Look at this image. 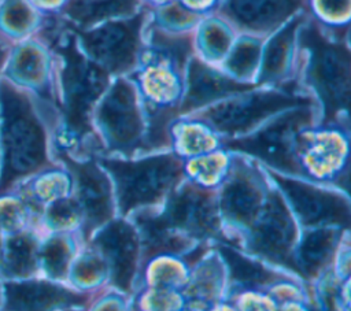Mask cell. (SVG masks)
I'll return each instance as SVG.
<instances>
[{
	"instance_id": "obj_32",
	"label": "cell",
	"mask_w": 351,
	"mask_h": 311,
	"mask_svg": "<svg viewBox=\"0 0 351 311\" xmlns=\"http://www.w3.org/2000/svg\"><path fill=\"white\" fill-rule=\"evenodd\" d=\"M318 4L324 14L337 16L348 12L350 0H318Z\"/></svg>"
},
{
	"instance_id": "obj_35",
	"label": "cell",
	"mask_w": 351,
	"mask_h": 311,
	"mask_svg": "<svg viewBox=\"0 0 351 311\" xmlns=\"http://www.w3.org/2000/svg\"><path fill=\"white\" fill-rule=\"evenodd\" d=\"M1 247H3V241H1V237H0V252H1Z\"/></svg>"
},
{
	"instance_id": "obj_25",
	"label": "cell",
	"mask_w": 351,
	"mask_h": 311,
	"mask_svg": "<svg viewBox=\"0 0 351 311\" xmlns=\"http://www.w3.org/2000/svg\"><path fill=\"white\" fill-rule=\"evenodd\" d=\"M259 56V44L251 40L241 41L228 60V69L239 77H247L254 70Z\"/></svg>"
},
{
	"instance_id": "obj_19",
	"label": "cell",
	"mask_w": 351,
	"mask_h": 311,
	"mask_svg": "<svg viewBox=\"0 0 351 311\" xmlns=\"http://www.w3.org/2000/svg\"><path fill=\"white\" fill-rule=\"evenodd\" d=\"M336 236L332 230H315L306 234L299 251L298 273L306 277L317 274L329 262L336 245Z\"/></svg>"
},
{
	"instance_id": "obj_29",
	"label": "cell",
	"mask_w": 351,
	"mask_h": 311,
	"mask_svg": "<svg viewBox=\"0 0 351 311\" xmlns=\"http://www.w3.org/2000/svg\"><path fill=\"white\" fill-rule=\"evenodd\" d=\"M25 219V212L16 201H7L0 207V229L7 233L19 232Z\"/></svg>"
},
{
	"instance_id": "obj_2",
	"label": "cell",
	"mask_w": 351,
	"mask_h": 311,
	"mask_svg": "<svg viewBox=\"0 0 351 311\" xmlns=\"http://www.w3.org/2000/svg\"><path fill=\"white\" fill-rule=\"evenodd\" d=\"M101 164L117 182L119 208L125 214L159 200L181 175V162L174 155H159L138 162L101 159Z\"/></svg>"
},
{
	"instance_id": "obj_22",
	"label": "cell",
	"mask_w": 351,
	"mask_h": 311,
	"mask_svg": "<svg viewBox=\"0 0 351 311\" xmlns=\"http://www.w3.org/2000/svg\"><path fill=\"white\" fill-rule=\"evenodd\" d=\"M300 21L302 18H298L291 23H288L281 32H278L271 38V41L266 47V51L263 55L262 73H261V82L273 81L282 74L287 64L288 55H289L293 34Z\"/></svg>"
},
{
	"instance_id": "obj_14",
	"label": "cell",
	"mask_w": 351,
	"mask_h": 311,
	"mask_svg": "<svg viewBox=\"0 0 351 311\" xmlns=\"http://www.w3.org/2000/svg\"><path fill=\"white\" fill-rule=\"evenodd\" d=\"M95 244L108 260L112 282L122 290H129L136 263L137 242L133 229L125 222H112L96 237Z\"/></svg>"
},
{
	"instance_id": "obj_20",
	"label": "cell",
	"mask_w": 351,
	"mask_h": 311,
	"mask_svg": "<svg viewBox=\"0 0 351 311\" xmlns=\"http://www.w3.org/2000/svg\"><path fill=\"white\" fill-rule=\"evenodd\" d=\"M221 253L229 266L232 282L241 288H256L274 282L276 278H280L276 273L241 256L230 247L221 245Z\"/></svg>"
},
{
	"instance_id": "obj_9",
	"label": "cell",
	"mask_w": 351,
	"mask_h": 311,
	"mask_svg": "<svg viewBox=\"0 0 351 311\" xmlns=\"http://www.w3.org/2000/svg\"><path fill=\"white\" fill-rule=\"evenodd\" d=\"M280 188L287 195L299 219L308 226L350 223V207L339 195L314 188L311 185L273 174Z\"/></svg>"
},
{
	"instance_id": "obj_3",
	"label": "cell",
	"mask_w": 351,
	"mask_h": 311,
	"mask_svg": "<svg viewBox=\"0 0 351 311\" xmlns=\"http://www.w3.org/2000/svg\"><path fill=\"white\" fill-rule=\"evenodd\" d=\"M300 42L311 52L308 77L325 104V116L332 119L348 107L350 53L341 42H330L311 23L300 34Z\"/></svg>"
},
{
	"instance_id": "obj_36",
	"label": "cell",
	"mask_w": 351,
	"mask_h": 311,
	"mask_svg": "<svg viewBox=\"0 0 351 311\" xmlns=\"http://www.w3.org/2000/svg\"><path fill=\"white\" fill-rule=\"evenodd\" d=\"M0 295H1V285H0Z\"/></svg>"
},
{
	"instance_id": "obj_17",
	"label": "cell",
	"mask_w": 351,
	"mask_h": 311,
	"mask_svg": "<svg viewBox=\"0 0 351 311\" xmlns=\"http://www.w3.org/2000/svg\"><path fill=\"white\" fill-rule=\"evenodd\" d=\"M38 248L33 234H8L0 252V275L4 279H26L37 269Z\"/></svg>"
},
{
	"instance_id": "obj_28",
	"label": "cell",
	"mask_w": 351,
	"mask_h": 311,
	"mask_svg": "<svg viewBox=\"0 0 351 311\" xmlns=\"http://www.w3.org/2000/svg\"><path fill=\"white\" fill-rule=\"evenodd\" d=\"M3 19L5 25L15 33H21L32 23V12L27 5L21 0H10L4 8Z\"/></svg>"
},
{
	"instance_id": "obj_5",
	"label": "cell",
	"mask_w": 351,
	"mask_h": 311,
	"mask_svg": "<svg viewBox=\"0 0 351 311\" xmlns=\"http://www.w3.org/2000/svg\"><path fill=\"white\" fill-rule=\"evenodd\" d=\"M308 121L310 111L303 107L277 118L247 138L228 142L226 147L254 155L280 170L302 174L292 153V136Z\"/></svg>"
},
{
	"instance_id": "obj_15",
	"label": "cell",
	"mask_w": 351,
	"mask_h": 311,
	"mask_svg": "<svg viewBox=\"0 0 351 311\" xmlns=\"http://www.w3.org/2000/svg\"><path fill=\"white\" fill-rule=\"evenodd\" d=\"M250 89V85H243L230 78H226L195 59L189 66L188 88L182 104V111H191L218 97Z\"/></svg>"
},
{
	"instance_id": "obj_33",
	"label": "cell",
	"mask_w": 351,
	"mask_h": 311,
	"mask_svg": "<svg viewBox=\"0 0 351 311\" xmlns=\"http://www.w3.org/2000/svg\"><path fill=\"white\" fill-rule=\"evenodd\" d=\"M4 55H5V53H4V51H3V49H1V48H0V64H1V62H3V59H4Z\"/></svg>"
},
{
	"instance_id": "obj_26",
	"label": "cell",
	"mask_w": 351,
	"mask_h": 311,
	"mask_svg": "<svg viewBox=\"0 0 351 311\" xmlns=\"http://www.w3.org/2000/svg\"><path fill=\"white\" fill-rule=\"evenodd\" d=\"M229 41H230V36L228 34V30L222 25L217 22H211L204 26L203 47L210 58L221 56L226 51Z\"/></svg>"
},
{
	"instance_id": "obj_21",
	"label": "cell",
	"mask_w": 351,
	"mask_h": 311,
	"mask_svg": "<svg viewBox=\"0 0 351 311\" xmlns=\"http://www.w3.org/2000/svg\"><path fill=\"white\" fill-rule=\"evenodd\" d=\"M137 0H70L66 14L80 25H90L108 16L128 14Z\"/></svg>"
},
{
	"instance_id": "obj_16",
	"label": "cell",
	"mask_w": 351,
	"mask_h": 311,
	"mask_svg": "<svg viewBox=\"0 0 351 311\" xmlns=\"http://www.w3.org/2000/svg\"><path fill=\"white\" fill-rule=\"evenodd\" d=\"M300 0H228L225 11L236 22L251 29H265L281 22Z\"/></svg>"
},
{
	"instance_id": "obj_13",
	"label": "cell",
	"mask_w": 351,
	"mask_h": 311,
	"mask_svg": "<svg viewBox=\"0 0 351 311\" xmlns=\"http://www.w3.org/2000/svg\"><path fill=\"white\" fill-rule=\"evenodd\" d=\"M59 158L69 166L77 179L78 197L85 212V234L88 236L111 216L110 184L93 162H74L60 152Z\"/></svg>"
},
{
	"instance_id": "obj_7",
	"label": "cell",
	"mask_w": 351,
	"mask_h": 311,
	"mask_svg": "<svg viewBox=\"0 0 351 311\" xmlns=\"http://www.w3.org/2000/svg\"><path fill=\"white\" fill-rule=\"evenodd\" d=\"M295 238V226L282 200L271 195L252 227L250 248L252 252L298 271L289 251Z\"/></svg>"
},
{
	"instance_id": "obj_1",
	"label": "cell",
	"mask_w": 351,
	"mask_h": 311,
	"mask_svg": "<svg viewBox=\"0 0 351 311\" xmlns=\"http://www.w3.org/2000/svg\"><path fill=\"white\" fill-rule=\"evenodd\" d=\"M3 164L0 197L21 178L47 164L45 134L29 100L11 85L0 84Z\"/></svg>"
},
{
	"instance_id": "obj_27",
	"label": "cell",
	"mask_w": 351,
	"mask_h": 311,
	"mask_svg": "<svg viewBox=\"0 0 351 311\" xmlns=\"http://www.w3.org/2000/svg\"><path fill=\"white\" fill-rule=\"evenodd\" d=\"M78 218V204L71 200H58L48 210V223L62 229L71 226Z\"/></svg>"
},
{
	"instance_id": "obj_11",
	"label": "cell",
	"mask_w": 351,
	"mask_h": 311,
	"mask_svg": "<svg viewBox=\"0 0 351 311\" xmlns=\"http://www.w3.org/2000/svg\"><path fill=\"white\" fill-rule=\"evenodd\" d=\"M97 122L108 141L118 149H133L141 134V121L134 92L125 81H118L103 100Z\"/></svg>"
},
{
	"instance_id": "obj_24",
	"label": "cell",
	"mask_w": 351,
	"mask_h": 311,
	"mask_svg": "<svg viewBox=\"0 0 351 311\" xmlns=\"http://www.w3.org/2000/svg\"><path fill=\"white\" fill-rule=\"evenodd\" d=\"M12 71L23 81L38 82L43 78V58L33 47H22L14 60Z\"/></svg>"
},
{
	"instance_id": "obj_34",
	"label": "cell",
	"mask_w": 351,
	"mask_h": 311,
	"mask_svg": "<svg viewBox=\"0 0 351 311\" xmlns=\"http://www.w3.org/2000/svg\"><path fill=\"white\" fill-rule=\"evenodd\" d=\"M41 1H44V3H52V1H55V0H41Z\"/></svg>"
},
{
	"instance_id": "obj_8",
	"label": "cell",
	"mask_w": 351,
	"mask_h": 311,
	"mask_svg": "<svg viewBox=\"0 0 351 311\" xmlns=\"http://www.w3.org/2000/svg\"><path fill=\"white\" fill-rule=\"evenodd\" d=\"M143 14L125 22H111L93 32L82 33L85 49L111 71H123L133 66L138 45Z\"/></svg>"
},
{
	"instance_id": "obj_18",
	"label": "cell",
	"mask_w": 351,
	"mask_h": 311,
	"mask_svg": "<svg viewBox=\"0 0 351 311\" xmlns=\"http://www.w3.org/2000/svg\"><path fill=\"white\" fill-rule=\"evenodd\" d=\"M261 196L258 188L247 175L236 173L221 195V208L234 222L248 225L256 215Z\"/></svg>"
},
{
	"instance_id": "obj_12",
	"label": "cell",
	"mask_w": 351,
	"mask_h": 311,
	"mask_svg": "<svg viewBox=\"0 0 351 311\" xmlns=\"http://www.w3.org/2000/svg\"><path fill=\"white\" fill-rule=\"evenodd\" d=\"M3 311H55L84 304L85 297L43 279H5Z\"/></svg>"
},
{
	"instance_id": "obj_23",
	"label": "cell",
	"mask_w": 351,
	"mask_h": 311,
	"mask_svg": "<svg viewBox=\"0 0 351 311\" xmlns=\"http://www.w3.org/2000/svg\"><path fill=\"white\" fill-rule=\"evenodd\" d=\"M47 274L52 278H63L70 259V245L64 237H52L47 241L41 251H38Z\"/></svg>"
},
{
	"instance_id": "obj_6",
	"label": "cell",
	"mask_w": 351,
	"mask_h": 311,
	"mask_svg": "<svg viewBox=\"0 0 351 311\" xmlns=\"http://www.w3.org/2000/svg\"><path fill=\"white\" fill-rule=\"evenodd\" d=\"M308 103V99L288 92H259L221 103L210 108L203 118L218 132L234 134L251 129L282 108Z\"/></svg>"
},
{
	"instance_id": "obj_30",
	"label": "cell",
	"mask_w": 351,
	"mask_h": 311,
	"mask_svg": "<svg viewBox=\"0 0 351 311\" xmlns=\"http://www.w3.org/2000/svg\"><path fill=\"white\" fill-rule=\"evenodd\" d=\"M145 84L149 89V92L156 96V97H163L167 99L174 93V86H176V81L170 77V74L165 73V71H154L151 73L147 79Z\"/></svg>"
},
{
	"instance_id": "obj_10",
	"label": "cell",
	"mask_w": 351,
	"mask_h": 311,
	"mask_svg": "<svg viewBox=\"0 0 351 311\" xmlns=\"http://www.w3.org/2000/svg\"><path fill=\"white\" fill-rule=\"evenodd\" d=\"M145 219L156 227L165 230L177 227L196 237H213L217 234L218 227L210 197L193 188H184L174 195L163 215L145 216Z\"/></svg>"
},
{
	"instance_id": "obj_4",
	"label": "cell",
	"mask_w": 351,
	"mask_h": 311,
	"mask_svg": "<svg viewBox=\"0 0 351 311\" xmlns=\"http://www.w3.org/2000/svg\"><path fill=\"white\" fill-rule=\"evenodd\" d=\"M59 51L64 58L63 86L66 96V118L69 127L82 134L88 130V114L106 86L104 71L88 62L74 47L71 40H66Z\"/></svg>"
},
{
	"instance_id": "obj_31",
	"label": "cell",
	"mask_w": 351,
	"mask_h": 311,
	"mask_svg": "<svg viewBox=\"0 0 351 311\" xmlns=\"http://www.w3.org/2000/svg\"><path fill=\"white\" fill-rule=\"evenodd\" d=\"M103 270V266L100 263V260L93 259V256H89V259H82L81 262H78V264L75 266V271H74V277L75 281L78 282H85V284H92L93 281H96V277H100Z\"/></svg>"
}]
</instances>
